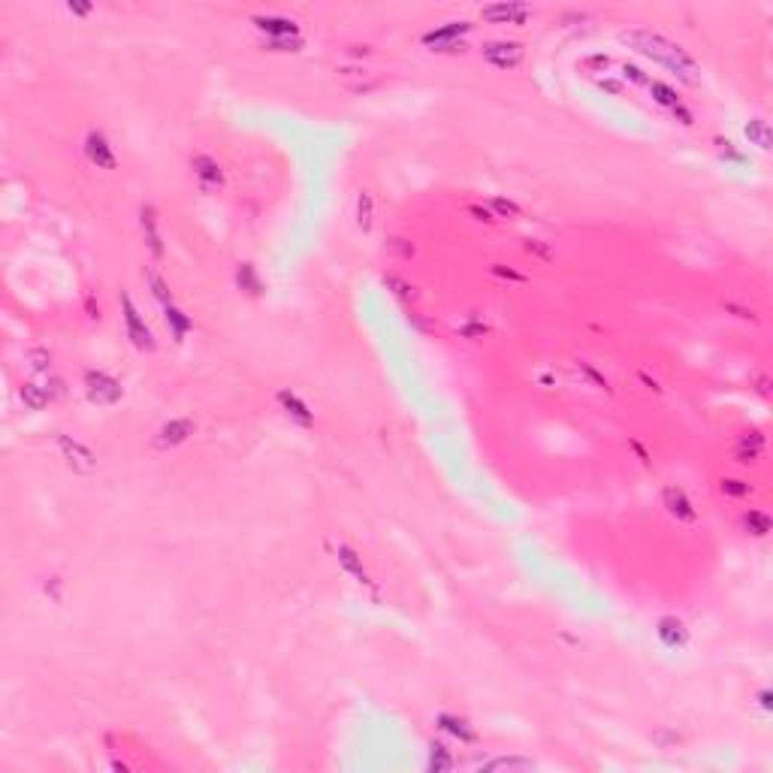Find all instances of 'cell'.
<instances>
[{
  "mask_svg": "<svg viewBox=\"0 0 773 773\" xmlns=\"http://www.w3.org/2000/svg\"><path fill=\"white\" fill-rule=\"evenodd\" d=\"M628 40L638 45L643 55H649V58H656L658 64L671 67V70L677 73L683 82H689V85H695V82H698V67H695L692 58H689L680 45H673L671 40H665V36H658V34H647V30L628 34Z\"/></svg>",
  "mask_w": 773,
  "mask_h": 773,
  "instance_id": "1",
  "label": "cell"
},
{
  "mask_svg": "<svg viewBox=\"0 0 773 773\" xmlns=\"http://www.w3.org/2000/svg\"><path fill=\"white\" fill-rule=\"evenodd\" d=\"M481 55L498 70H514V67L522 64V45L511 40H492L481 49Z\"/></svg>",
  "mask_w": 773,
  "mask_h": 773,
  "instance_id": "2",
  "label": "cell"
},
{
  "mask_svg": "<svg viewBox=\"0 0 773 773\" xmlns=\"http://www.w3.org/2000/svg\"><path fill=\"white\" fill-rule=\"evenodd\" d=\"M85 386H88L91 402H97V405H112V402L121 399L118 381H115V378H109L106 372H88L85 375Z\"/></svg>",
  "mask_w": 773,
  "mask_h": 773,
  "instance_id": "3",
  "label": "cell"
},
{
  "mask_svg": "<svg viewBox=\"0 0 773 773\" xmlns=\"http://www.w3.org/2000/svg\"><path fill=\"white\" fill-rule=\"evenodd\" d=\"M487 21H496V25H522V21L532 15V6L526 3H496V6H487L481 12Z\"/></svg>",
  "mask_w": 773,
  "mask_h": 773,
  "instance_id": "4",
  "label": "cell"
},
{
  "mask_svg": "<svg viewBox=\"0 0 773 773\" xmlns=\"http://www.w3.org/2000/svg\"><path fill=\"white\" fill-rule=\"evenodd\" d=\"M58 447H60V453H64L67 462H70L76 472H91V468H94V453H91L82 441H76V438H70V435H60Z\"/></svg>",
  "mask_w": 773,
  "mask_h": 773,
  "instance_id": "5",
  "label": "cell"
},
{
  "mask_svg": "<svg viewBox=\"0 0 773 773\" xmlns=\"http://www.w3.org/2000/svg\"><path fill=\"white\" fill-rule=\"evenodd\" d=\"M191 166H194V176H196V181H200L203 191H218V187L224 185L221 166L211 161L209 154H196L194 161H191Z\"/></svg>",
  "mask_w": 773,
  "mask_h": 773,
  "instance_id": "6",
  "label": "cell"
},
{
  "mask_svg": "<svg viewBox=\"0 0 773 773\" xmlns=\"http://www.w3.org/2000/svg\"><path fill=\"white\" fill-rule=\"evenodd\" d=\"M85 154L91 163H97L100 170H115V151L106 142L103 133H88L85 139Z\"/></svg>",
  "mask_w": 773,
  "mask_h": 773,
  "instance_id": "7",
  "label": "cell"
},
{
  "mask_svg": "<svg viewBox=\"0 0 773 773\" xmlns=\"http://www.w3.org/2000/svg\"><path fill=\"white\" fill-rule=\"evenodd\" d=\"M121 302H124V321H127V332H130L133 345L136 347H148V351H151V347H154V336H151V330L139 321V314H136L130 297H121Z\"/></svg>",
  "mask_w": 773,
  "mask_h": 773,
  "instance_id": "8",
  "label": "cell"
},
{
  "mask_svg": "<svg viewBox=\"0 0 773 773\" xmlns=\"http://www.w3.org/2000/svg\"><path fill=\"white\" fill-rule=\"evenodd\" d=\"M665 507L673 514L677 520H695V507L686 498V492L680 487H668L665 489Z\"/></svg>",
  "mask_w": 773,
  "mask_h": 773,
  "instance_id": "9",
  "label": "cell"
},
{
  "mask_svg": "<svg viewBox=\"0 0 773 773\" xmlns=\"http://www.w3.org/2000/svg\"><path fill=\"white\" fill-rule=\"evenodd\" d=\"M194 432V423L191 420H172L166 423V426L161 429V438H157V444L161 447H172V444H181L187 435Z\"/></svg>",
  "mask_w": 773,
  "mask_h": 773,
  "instance_id": "10",
  "label": "cell"
},
{
  "mask_svg": "<svg viewBox=\"0 0 773 773\" xmlns=\"http://www.w3.org/2000/svg\"><path fill=\"white\" fill-rule=\"evenodd\" d=\"M438 725H441L444 731H450L453 737H459L462 743H474L477 740V734H474V728L472 725L465 722V719H459V716H450V713H441L438 716Z\"/></svg>",
  "mask_w": 773,
  "mask_h": 773,
  "instance_id": "11",
  "label": "cell"
},
{
  "mask_svg": "<svg viewBox=\"0 0 773 773\" xmlns=\"http://www.w3.org/2000/svg\"><path fill=\"white\" fill-rule=\"evenodd\" d=\"M49 390L45 386H36V384H25L21 386V402L30 408V411H43L45 402H49Z\"/></svg>",
  "mask_w": 773,
  "mask_h": 773,
  "instance_id": "12",
  "label": "cell"
},
{
  "mask_svg": "<svg viewBox=\"0 0 773 773\" xmlns=\"http://www.w3.org/2000/svg\"><path fill=\"white\" fill-rule=\"evenodd\" d=\"M658 634H662V641L668 643V647H680V643H686V628H683V623H677V619H662Z\"/></svg>",
  "mask_w": 773,
  "mask_h": 773,
  "instance_id": "13",
  "label": "cell"
},
{
  "mask_svg": "<svg viewBox=\"0 0 773 773\" xmlns=\"http://www.w3.org/2000/svg\"><path fill=\"white\" fill-rule=\"evenodd\" d=\"M278 402H281V405L287 408V414H293V417H297L299 423H305V426H308V423H312V414H308V408L302 405V402H299L297 396H293V393L281 390V393H278Z\"/></svg>",
  "mask_w": 773,
  "mask_h": 773,
  "instance_id": "14",
  "label": "cell"
},
{
  "mask_svg": "<svg viewBox=\"0 0 773 773\" xmlns=\"http://www.w3.org/2000/svg\"><path fill=\"white\" fill-rule=\"evenodd\" d=\"M743 529L749 535H755V538H764L770 532V517H768V514H761V511H749L743 517Z\"/></svg>",
  "mask_w": 773,
  "mask_h": 773,
  "instance_id": "15",
  "label": "cell"
},
{
  "mask_svg": "<svg viewBox=\"0 0 773 773\" xmlns=\"http://www.w3.org/2000/svg\"><path fill=\"white\" fill-rule=\"evenodd\" d=\"M357 224L362 230H372V194L369 191L357 196Z\"/></svg>",
  "mask_w": 773,
  "mask_h": 773,
  "instance_id": "16",
  "label": "cell"
},
{
  "mask_svg": "<svg viewBox=\"0 0 773 773\" xmlns=\"http://www.w3.org/2000/svg\"><path fill=\"white\" fill-rule=\"evenodd\" d=\"M746 136H749V139H752V142H755V146H759V148H770V130H768V124H764L761 118L749 121V127H746Z\"/></svg>",
  "mask_w": 773,
  "mask_h": 773,
  "instance_id": "17",
  "label": "cell"
},
{
  "mask_svg": "<svg viewBox=\"0 0 773 773\" xmlns=\"http://www.w3.org/2000/svg\"><path fill=\"white\" fill-rule=\"evenodd\" d=\"M338 553H342V562H345L347 568H351L354 574H357V580H360V583H372V580H369V574L362 571V565L357 562V556H354V550H351V547H342Z\"/></svg>",
  "mask_w": 773,
  "mask_h": 773,
  "instance_id": "18",
  "label": "cell"
},
{
  "mask_svg": "<svg viewBox=\"0 0 773 773\" xmlns=\"http://www.w3.org/2000/svg\"><path fill=\"white\" fill-rule=\"evenodd\" d=\"M649 91H653V94H656V100L662 103V106H671V109H677V106H680L677 94H673L671 88H665L662 82H653V85H649Z\"/></svg>",
  "mask_w": 773,
  "mask_h": 773,
  "instance_id": "19",
  "label": "cell"
},
{
  "mask_svg": "<svg viewBox=\"0 0 773 773\" xmlns=\"http://www.w3.org/2000/svg\"><path fill=\"white\" fill-rule=\"evenodd\" d=\"M25 360H27V366L34 369V372H43V369H49L51 354H49V351H30Z\"/></svg>",
  "mask_w": 773,
  "mask_h": 773,
  "instance_id": "20",
  "label": "cell"
},
{
  "mask_svg": "<svg viewBox=\"0 0 773 773\" xmlns=\"http://www.w3.org/2000/svg\"><path fill=\"white\" fill-rule=\"evenodd\" d=\"M483 768H487V770H492V768H522V770H529V768H532V761H517V759H498V761H489V764H483Z\"/></svg>",
  "mask_w": 773,
  "mask_h": 773,
  "instance_id": "21",
  "label": "cell"
},
{
  "mask_svg": "<svg viewBox=\"0 0 773 773\" xmlns=\"http://www.w3.org/2000/svg\"><path fill=\"white\" fill-rule=\"evenodd\" d=\"M166 323H176V336H181V332L187 330V321L181 317V312H176V308H166Z\"/></svg>",
  "mask_w": 773,
  "mask_h": 773,
  "instance_id": "22",
  "label": "cell"
},
{
  "mask_svg": "<svg viewBox=\"0 0 773 773\" xmlns=\"http://www.w3.org/2000/svg\"><path fill=\"white\" fill-rule=\"evenodd\" d=\"M722 492H731V496H746L749 487H743V481H722Z\"/></svg>",
  "mask_w": 773,
  "mask_h": 773,
  "instance_id": "23",
  "label": "cell"
},
{
  "mask_svg": "<svg viewBox=\"0 0 773 773\" xmlns=\"http://www.w3.org/2000/svg\"><path fill=\"white\" fill-rule=\"evenodd\" d=\"M492 209L502 211V215H517V211H520L514 203H505V200H492Z\"/></svg>",
  "mask_w": 773,
  "mask_h": 773,
  "instance_id": "24",
  "label": "cell"
},
{
  "mask_svg": "<svg viewBox=\"0 0 773 773\" xmlns=\"http://www.w3.org/2000/svg\"><path fill=\"white\" fill-rule=\"evenodd\" d=\"M623 73H625V76H632L634 82H647V79H643V76H641V70H638V67H628V64H625V67H623Z\"/></svg>",
  "mask_w": 773,
  "mask_h": 773,
  "instance_id": "25",
  "label": "cell"
}]
</instances>
